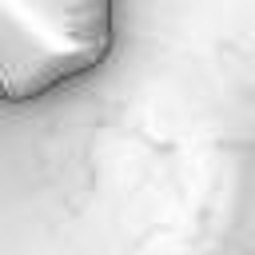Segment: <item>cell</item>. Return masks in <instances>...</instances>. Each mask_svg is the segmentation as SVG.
<instances>
[{
	"label": "cell",
	"mask_w": 255,
	"mask_h": 255,
	"mask_svg": "<svg viewBox=\"0 0 255 255\" xmlns=\"http://www.w3.org/2000/svg\"><path fill=\"white\" fill-rule=\"evenodd\" d=\"M116 48V0H0V104H40L96 76Z\"/></svg>",
	"instance_id": "1"
}]
</instances>
